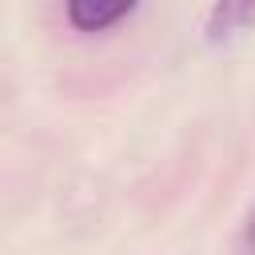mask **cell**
Instances as JSON below:
<instances>
[{"label": "cell", "instance_id": "obj_1", "mask_svg": "<svg viewBox=\"0 0 255 255\" xmlns=\"http://www.w3.org/2000/svg\"><path fill=\"white\" fill-rule=\"evenodd\" d=\"M139 0H64V16L76 32H104L135 12Z\"/></svg>", "mask_w": 255, "mask_h": 255}, {"label": "cell", "instance_id": "obj_2", "mask_svg": "<svg viewBox=\"0 0 255 255\" xmlns=\"http://www.w3.org/2000/svg\"><path fill=\"white\" fill-rule=\"evenodd\" d=\"M255 24V0H211L207 16H203V36L211 44L239 36L243 28Z\"/></svg>", "mask_w": 255, "mask_h": 255}, {"label": "cell", "instance_id": "obj_3", "mask_svg": "<svg viewBox=\"0 0 255 255\" xmlns=\"http://www.w3.org/2000/svg\"><path fill=\"white\" fill-rule=\"evenodd\" d=\"M243 243L255 251V207H251V215H247V231H243Z\"/></svg>", "mask_w": 255, "mask_h": 255}]
</instances>
